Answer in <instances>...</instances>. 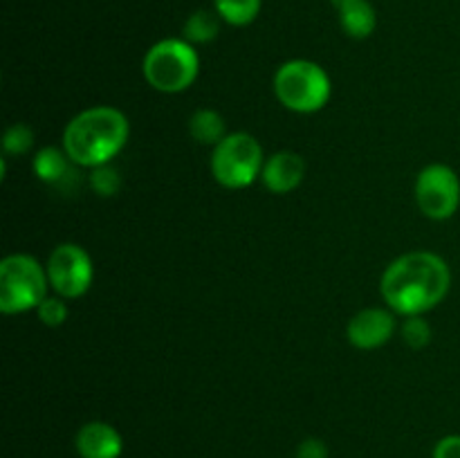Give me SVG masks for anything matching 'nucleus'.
Wrapping results in <instances>:
<instances>
[{
    "instance_id": "f03ea898",
    "label": "nucleus",
    "mask_w": 460,
    "mask_h": 458,
    "mask_svg": "<svg viewBox=\"0 0 460 458\" xmlns=\"http://www.w3.org/2000/svg\"><path fill=\"white\" fill-rule=\"evenodd\" d=\"M130 121L119 108L93 106L67 121L63 130V148L76 166L94 169L111 164L112 157L126 146Z\"/></svg>"
},
{
    "instance_id": "f257e3e1",
    "label": "nucleus",
    "mask_w": 460,
    "mask_h": 458,
    "mask_svg": "<svg viewBox=\"0 0 460 458\" xmlns=\"http://www.w3.org/2000/svg\"><path fill=\"white\" fill-rule=\"evenodd\" d=\"M452 290V269L443 256L427 250L398 256L382 274L380 292L386 308L402 317L438 308Z\"/></svg>"
},
{
    "instance_id": "1a4fd4ad",
    "label": "nucleus",
    "mask_w": 460,
    "mask_h": 458,
    "mask_svg": "<svg viewBox=\"0 0 460 458\" xmlns=\"http://www.w3.org/2000/svg\"><path fill=\"white\" fill-rule=\"evenodd\" d=\"M395 332V313L391 308H364L353 314L346 328L349 341L359 350L382 348Z\"/></svg>"
},
{
    "instance_id": "4468645a",
    "label": "nucleus",
    "mask_w": 460,
    "mask_h": 458,
    "mask_svg": "<svg viewBox=\"0 0 460 458\" xmlns=\"http://www.w3.org/2000/svg\"><path fill=\"white\" fill-rule=\"evenodd\" d=\"M189 135L202 146H211L223 142L227 137V124L225 117L214 108H200L189 117Z\"/></svg>"
},
{
    "instance_id": "0eeeda50",
    "label": "nucleus",
    "mask_w": 460,
    "mask_h": 458,
    "mask_svg": "<svg viewBox=\"0 0 460 458\" xmlns=\"http://www.w3.org/2000/svg\"><path fill=\"white\" fill-rule=\"evenodd\" d=\"M49 290L63 299H79L94 281V265L88 251L76 242H61L54 247L45 263Z\"/></svg>"
},
{
    "instance_id": "dca6fc26",
    "label": "nucleus",
    "mask_w": 460,
    "mask_h": 458,
    "mask_svg": "<svg viewBox=\"0 0 460 458\" xmlns=\"http://www.w3.org/2000/svg\"><path fill=\"white\" fill-rule=\"evenodd\" d=\"M261 4L263 0H214L220 21L234 27H245L254 22L261 13Z\"/></svg>"
},
{
    "instance_id": "9d476101",
    "label": "nucleus",
    "mask_w": 460,
    "mask_h": 458,
    "mask_svg": "<svg viewBox=\"0 0 460 458\" xmlns=\"http://www.w3.org/2000/svg\"><path fill=\"white\" fill-rule=\"evenodd\" d=\"M305 178V160L295 151H277L263 164L261 182L270 193L286 196L301 187Z\"/></svg>"
},
{
    "instance_id": "f3484780",
    "label": "nucleus",
    "mask_w": 460,
    "mask_h": 458,
    "mask_svg": "<svg viewBox=\"0 0 460 458\" xmlns=\"http://www.w3.org/2000/svg\"><path fill=\"white\" fill-rule=\"evenodd\" d=\"M400 332H402L404 344H407L409 348H413V350H420V348H425V346H429L431 337H434V330H431L429 321H427L422 314L404 317Z\"/></svg>"
},
{
    "instance_id": "9b49d317",
    "label": "nucleus",
    "mask_w": 460,
    "mask_h": 458,
    "mask_svg": "<svg viewBox=\"0 0 460 458\" xmlns=\"http://www.w3.org/2000/svg\"><path fill=\"white\" fill-rule=\"evenodd\" d=\"M75 449L79 458H119L124 454V438L111 422L90 420L76 431Z\"/></svg>"
},
{
    "instance_id": "aec40b11",
    "label": "nucleus",
    "mask_w": 460,
    "mask_h": 458,
    "mask_svg": "<svg viewBox=\"0 0 460 458\" xmlns=\"http://www.w3.org/2000/svg\"><path fill=\"white\" fill-rule=\"evenodd\" d=\"M66 301L67 299H63V296L58 295H52V296L48 295L43 299V304L36 308V314H39V319L48 328L63 326V323L67 321V314H70V308H67Z\"/></svg>"
},
{
    "instance_id": "a211bd4d",
    "label": "nucleus",
    "mask_w": 460,
    "mask_h": 458,
    "mask_svg": "<svg viewBox=\"0 0 460 458\" xmlns=\"http://www.w3.org/2000/svg\"><path fill=\"white\" fill-rule=\"evenodd\" d=\"M90 187L97 196L112 198L121 189V175L112 164H102L90 169Z\"/></svg>"
},
{
    "instance_id": "423d86ee",
    "label": "nucleus",
    "mask_w": 460,
    "mask_h": 458,
    "mask_svg": "<svg viewBox=\"0 0 460 458\" xmlns=\"http://www.w3.org/2000/svg\"><path fill=\"white\" fill-rule=\"evenodd\" d=\"M49 281L45 265L30 254H9L0 260V310L21 314L36 310L48 296Z\"/></svg>"
},
{
    "instance_id": "6ab92c4d",
    "label": "nucleus",
    "mask_w": 460,
    "mask_h": 458,
    "mask_svg": "<svg viewBox=\"0 0 460 458\" xmlns=\"http://www.w3.org/2000/svg\"><path fill=\"white\" fill-rule=\"evenodd\" d=\"M34 130L27 124H13L3 135V151L7 155H25L34 148Z\"/></svg>"
},
{
    "instance_id": "4be33fe9",
    "label": "nucleus",
    "mask_w": 460,
    "mask_h": 458,
    "mask_svg": "<svg viewBox=\"0 0 460 458\" xmlns=\"http://www.w3.org/2000/svg\"><path fill=\"white\" fill-rule=\"evenodd\" d=\"M431 458H460V436L452 434L440 438L436 443Z\"/></svg>"
},
{
    "instance_id": "20e7f679",
    "label": "nucleus",
    "mask_w": 460,
    "mask_h": 458,
    "mask_svg": "<svg viewBox=\"0 0 460 458\" xmlns=\"http://www.w3.org/2000/svg\"><path fill=\"white\" fill-rule=\"evenodd\" d=\"M274 94L292 112L310 115L331 101L332 84L328 72L308 58L286 61L274 75Z\"/></svg>"
},
{
    "instance_id": "412c9836",
    "label": "nucleus",
    "mask_w": 460,
    "mask_h": 458,
    "mask_svg": "<svg viewBox=\"0 0 460 458\" xmlns=\"http://www.w3.org/2000/svg\"><path fill=\"white\" fill-rule=\"evenodd\" d=\"M296 458H328V445L319 438L301 440L296 447Z\"/></svg>"
},
{
    "instance_id": "7ed1b4c3",
    "label": "nucleus",
    "mask_w": 460,
    "mask_h": 458,
    "mask_svg": "<svg viewBox=\"0 0 460 458\" xmlns=\"http://www.w3.org/2000/svg\"><path fill=\"white\" fill-rule=\"evenodd\" d=\"M142 72L153 90L178 94L196 84L200 75V57L184 39H162L144 54Z\"/></svg>"
},
{
    "instance_id": "ddd939ff",
    "label": "nucleus",
    "mask_w": 460,
    "mask_h": 458,
    "mask_svg": "<svg viewBox=\"0 0 460 458\" xmlns=\"http://www.w3.org/2000/svg\"><path fill=\"white\" fill-rule=\"evenodd\" d=\"M72 166H76L75 162L67 157L66 148L57 146H43L36 151L34 160H31V171H34L36 178L45 184H58L67 182L72 175Z\"/></svg>"
},
{
    "instance_id": "6e6552de",
    "label": "nucleus",
    "mask_w": 460,
    "mask_h": 458,
    "mask_svg": "<svg viewBox=\"0 0 460 458\" xmlns=\"http://www.w3.org/2000/svg\"><path fill=\"white\" fill-rule=\"evenodd\" d=\"M418 209L431 220L452 218L460 207V180L449 164H427L413 187Z\"/></svg>"
},
{
    "instance_id": "39448f33",
    "label": "nucleus",
    "mask_w": 460,
    "mask_h": 458,
    "mask_svg": "<svg viewBox=\"0 0 460 458\" xmlns=\"http://www.w3.org/2000/svg\"><path fill=\"white\" fill-rule=\"evenodd\" d=\"M265 155L263 146L254 135L245 130L227 133V137L216 144L211 151V175L225 189H247L261 180Z\"/></svg>"
},
{
    "instance_id": "f8f14e48",
    "label": "nucleus",
    "mask_w": 460,
    "mask_h": 458,
    "mask_svg": "<svg viewBox=\"0 0 460 458\" xmlns=\"http://www.w3.org/2000/svg\"><path fill=\"white\" fill-rule=\"evenodd\" d=\"M340 25L350 39L364 40L376 31L377 13L368 0H332Z\"/></svg>"
},
{
    "instance_id": "2eb2a0df",
    "label": "nucleus",
    "mask_w": 460,
    "mask_h": 458,
    "mask_svg": "<svg viewBox=\"0 0 460 458\" xmlns=\"http://www.w3.org/2000/svg\"><path fill=\"white\" fill-rule=\"evenodd\" d=\"M220 31V16L216 12H207V9H200V12H193L191 16L184 22V34L182 39L187 43H191L193 48L196 45L211 43V40L218 36Z\"/></svg>"
}]
</instances>
